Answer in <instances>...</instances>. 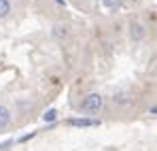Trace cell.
Listing matches in <instances>:
<instances>
[{"instance_id": "cell-9", "label": "cell", "mask_w": 157, "mask_h": 151, "mask_svg": "<svg viewBox=\"0 0 157 151\" xmlns=\"http://www.w3.org/2000/svg\"><path fill=\"white\" fill-rule=\"evenodd\" d=\"M55 2H57V4H62V6H64V4H66V2H64V0H55Z\"/></svg>"}, {"instance_id": "cell-5", "label": "cell", "mask_w": 157, "mask_h": 151, "mask_svg": "<svg viewBox=\"0 0 157 151\" xmlns=\"http://www.w3.org/2000/svg\"><path fill=\"white\" fill-rule=\"evenodd\" d=\"M70 126L75 128H94V126H100L98 119H70Z\"/></svg>"}, {"instance_id": "cell-4", "label": "cell", "mask_w": 157, "mask_h": 151, "mask_svg": "<svg viewBox=\"0 0 157 151\" xmlns=\"http://www.w3.org/2000/svg\"><path fill=\"white\" fill-rule=\"evenodd\" d=\"M9 126H11V111L0 104V130H4Z\"/></svg>"}, {"instance_id": "cell-1", "label": "cell", "mask_w": 157, "mask_h": 151, "mask_svg": "<svg viewBox=\"0 0 157 151\" xmlns=\"http://www.w3.org/2000/svg\"><path fill=\"white\" fill-rule=\"evenodd\" d=\"M102 106H104V96L102 94H89L81 104V111L85 115H96V113H100Z\"/></svg>"}, {"instance_id": "cell-2", "label": "cell", "mask_w": 157, "mask_h": 151, "mask_svg": "<svg viewBox=\"0 0 157 151\" xmlns=\"http://www.w3.org/2000/svg\"><path fill=\"white\" fill-rule=\"evenodd\" d=\"M130 36H132V41H142L144 36H147V30H144V26L142 24H138V22H132L130 24Z\"/></svg>"}, {"instance_id": "cell-7", "label": "cell", "mask_w": 157, "mask_h": 151, "mask_svg": "<svg viewBox=\"0 0 157 151\" xmlns=\"http://www.w3.org/2000/svg\"><path fill=\"white\" fill-rule=\"evenodd\" d=\"M102 4H104L106 9H110V11H115V9H119V6L123 4V0H102Z\"/></svg>"}, {"instance_id": "cell-6", "label": "cell", "mask_w": 157, "mask_h": 151, "mask_svg": "<svg viewBox=\"0 0 157 151\" xmlns=\"http://www.w3.org/2000/svg\"><path fill=\"white\" fill-rule=\"evenodd\" d=\"M9 13H11V2L9 0H0V19L6 17Z\"/></svg>"}, {"instance_id": "cell-3", "label": "cell", "mask_w": 157, "mask_h": 151, "mask_svg": "<svg viewBox=\"0 0 157 151\" xmlns=\"http://www.w3.org/2000/svg\"><path fill=\"white\" fill-rule=\"evenodd\" d=\"M51 34H53V38H66L70 34V28H68V24H55Z\"/></svg>"}, {"instance_id": "cell-8", "label": "cell", "mask_w": 157, "mask_h": 151, "mask_svg": "<svg viewBox=\"0 0 157 151\" xmlns=\"http://www.w3.org/2000/svg\"><path fill=\"white\" fill-rule=\"evenodd\" d=\"M43 119L47 121V124H51V121H55L57 119V109H49L45 115H43Z\"/></svg>"}]
</instances>
